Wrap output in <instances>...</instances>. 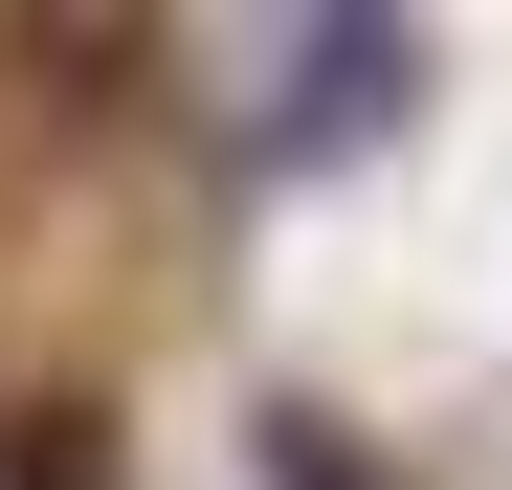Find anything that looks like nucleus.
Masks as SVG:
<instances>
[{"label": "nucleus", "mask_w": 512, "mask_h": 490, "mask_svg": "<svg viewBox=\"0 0 512 490\" xmlns=\"http://www.w3.org/2000/svg\"><path fill=\"white\" fill-rule=\"evenodd\" d=\"M0 67H23V90H67V112H134V67H156V23H23Z\"/></svg>", "instance_id": "f257e3e1"}, {"label": "nucleus", "mask_w": 512, "mask_h": 490, "mask_svg": "<svg viewBox=\"0 0 512 490\" xmlns=\"http://www.w3.org/2000/svg\"><path fill=\"white\" fill-rule=\"evenodd\" d=\"M0 490H112V401H23L0 424Z\"/></svg>", "instance_id": "f03ea898"}, {"label": "nucleus", "mask_w": 512, "mask_h": 490, "mask_svg": "<svg viewBox=\"0 0 512 490\" xmlns=\"http://www.w3.org/2000/svg\"><path fill=\"white\" fill-rule=\"evenodd\" d=\"M268 490H379V468H357V446H334L312 401H290V424H268Z\"/></svg>", "instance_id": "7ed1b4c3"}]
</instances>
